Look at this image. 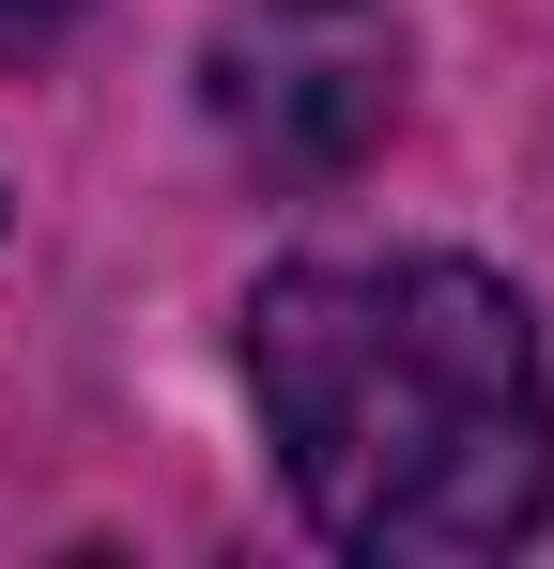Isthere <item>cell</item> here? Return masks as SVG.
Instances as JSON below:
<instances>
[{"label": "cell", "mask_w": 554, "mask_h": 569, "mask_svg": "<svg viewBox=\"0 0 554 569\" xmlns=\"http://www.w3.org/2000/svg\"><path fill=\"white\" fill-rule=\"evenodd\" d=\"M247 400L277 431L293 508L339 555L462 569L540 539L554 508V355L493 262L447 247L277 262L247 292Z\"/></svg>", "instance_id": "cell-1"}, {"label": "cell", "mask_w": 554, "mask_h": 569, "mask_svg": "<svg viewBox=\"0 0 554 569\" xmlns=\"http://www.w3.org/2000/svg\"><path fill=\"white\" fill-rule=\"evenodd\" d=\"M200 123L263 186H339L400 123V16L385 0H231L200 47Z\"/></svg>", "instance_id": "cell-2"}, {"label": "cell", "mask_w": 554, "mask_h": 569, "mask_svg": "<svg viewBox=\"0 0 554 569\" xmlns=\"http://www.w3.org/2000/svg\"><path fill=\"white\" fill-rule=\"evenodd\" d=\"M62 16H78V0H0V62H47V47H62Z\"/></svg>", "instance_id": "cell-3"}]
</instances>
